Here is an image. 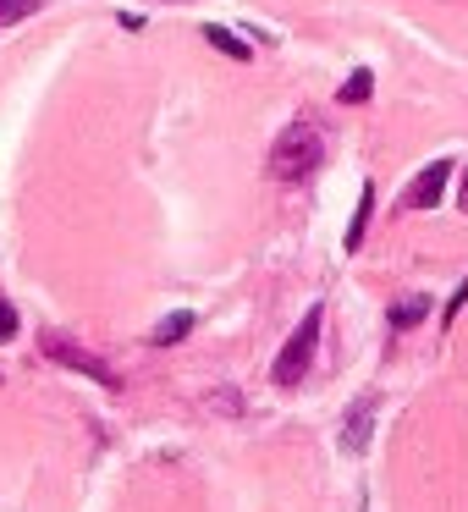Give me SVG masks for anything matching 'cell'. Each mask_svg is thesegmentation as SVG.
I'll list each match as a JSON object with an SVG mask.
<instances>
[{"instance_id": "obj_5", "label": "cell", "mask_w": 468, "mask_h": 512, "mask_svg": "<svg viewBox=\"0 0 468 512\" xmlns=\"http://www.w3.org/2000/svg\"><path fill=\"white\" fill-rule=\"evenodd\" d=\"M369 430H375V402L369 397H358L353 408H347V419H342V452H369Z\"/></svg>"}, {"instance_id": "obj_6", "label": "cell", "mask_w": 468, "mask_h": 512, "mask_svg": "<svg viewBox=\"0 0 468 512\" xmlns=\"http://www.w3.org/2000/svg\"><path fill=\"white\" fill-rule=\"evenodd\" d=\"M369 210H375V182H364V193H358L353 226H347V254H353V248H364V232H369Z\"/></svg>"}, {"instance_id": "obj_13", "label": "cell", "mask_w": 468, "mask_h": 512, "mask_svg": "<svg viewBox=\"0 0 468 512\" xmlns=\"http://www.w3.org/2000/svg\"><path fill=\"white\" fill-rule=\"evenodd\" d=\"M463 303H468V281H463V287H457V292H452V303H446V309H441V320H452V314H457V309H463Z\"/></svg>"}, {"instance_id": "obj_1", "label": "cell", "mask_w": 468, "mask_h": 512, "mask_svg": "<svg viewBox=\"0 0 468 512\" xmlns=\"http://www.w3.org/2000/svg\"><path fill=\"white\" fill-rule=\"evenodd\" d=\"M325 160V133L314 122H292L287 133L270 144V177L276 182H309Z\"/></svg>"}, {"instance_id": "obj_9", "label": "cell", "mask_w": 468, "mask_h": 512, "mask_svg": "<svg viewBox=\"0 0 468 512\" xmlns=\"http://www.w3.org/2000/svg\"><path fill=\"white\" fill-rule=\"evenodd\" d=\"M424 314H430V298H424V292H408L402 303H391V325H397V331H408V325H419Z\"/></svg>"}, {"instance_id": "obj_2", "label": "cell", "mask_w": 468, "mask_h": 512, "mask_svg": "<svg viewBox=\"0 0 468 512\" xmlns=\"http://www.w3.org/2000/svg\"><path fill=\"white\" fill-rule=\"evenodd\" d=\"M320 320H325V309L314 303V309L298 320V331L287 336V347L276 353V369H270V380H276V386H298V380L309 375V364H314V347H320Z\"/></svg>"}, {"instance_id": "obj_4", "label": "cell", "mask_w": 468, "mask_h": 512, "mask_svg": "<svg viewBox=\"0 0 468 512\" xmlns=\"http://www.w3.org/2000/svg\"><path fill=\"white\" fill-rule=\"evenodd\" d=\"M446 182H452V160H435V166H424L419 177H413V188H408V210H435L441 204V193H446Z\"/></svg>"}, {"instance_id": "obj_12", "label": "cell", "mask_w": 468, "mask_h": 512, "mask_svg": "<svg viewBox=\"0 0 468 512\" xmlns=\"http://www.w3.org/2000/svg\"><path fill=\"white\" fill-rule=\"evenodd\" d=\"M17 336V309L12 303H0V342H12Z\"/></svg>"}, {"instance_id": "obj_7", "label": "cell", "mask_w": 468, "mask_h": 512, "mask_svg": "<svg viewBox=\"0 0 468 512\" xmlns=\"http://www.w3.org/2000/svg\"><path fill=\"white\" fill-rule=\"evenodd\" d=\"M204 39H210V45L221 50V56H232V61H254V50H248V39H237L232 28H221V23H210V28H204Z\"/></svg>"}, {"instance_id": "obj_10", "label": "cell", "mask_w": 468, "mask_h": 512, "mask_svg": "<svg viewBox=\"0 0 468 512\" xmlns=\"http://www.w3.org/2000/svg\"><path fill=\"white\" fill-rule=\"evenodd\" d=\"M369 94H375V72H369V67H358L353 78L342 83V94H336V100H342V105H364Z\"/></svg>"}, {"instance_id": "obj_11", "label": "cell", "mask_w": 468, "mask_h": 512, "mask_svg": "<svg viewBox=\"0 0 468 512\" xmlns=\"http://www.w3.org/2000/svg\"><path fill=\"white\" fill-rule=\"evenodd\" d=\"M34 12H39V0H0V28L23 23V17H34Z\"/></svg>"}, {"instance_id": "obj_14", "label": "cell", "mask_w": 468, "mask_h": 512, "mask_svg": "<svg viewBox=\"0 0 468 512\" xmlns=\"http://www.w3.org/2000/svg\"><path fill=\"white\" fill-rule=\"evenodd\" d=\"M457 204H463V210H468V177H463V199H457Z\"/></svg>"}, {"instance_id": "obj_3", "label": "cell", "mask_w": 468, "mask_h": 512, "mask_svg": "<svg viewBox=\"0 0 468 512\" xmlns=\"http://www.w3.org/2000/svg\"><path fill=\"white\" fill-rule=\"evenodd\" d=\"M39 353L45 358H56V364H67V369H78V375H89V380H100V386H122V380H116V369L105 364L100 353H89V347H78L72 342V336H61V331H45L39 336Z\"/></svg>"}, {"instance_id": "obj_8", "label": "cell", "mask_w": 468, "mask_h": 512, "mask_svg": "<svg viewBox=\"0 0 468 512\" xmlns=\"http://www.w3.org/2000/svg\"><path fill=\"white\" fill-rule=\"evenodd\" d=\"M188 331H193V314H188V309H177V314H166V320H160L155 331H149V342H155V347H171V342H182Z\"/></svg>"}]
</instances>
